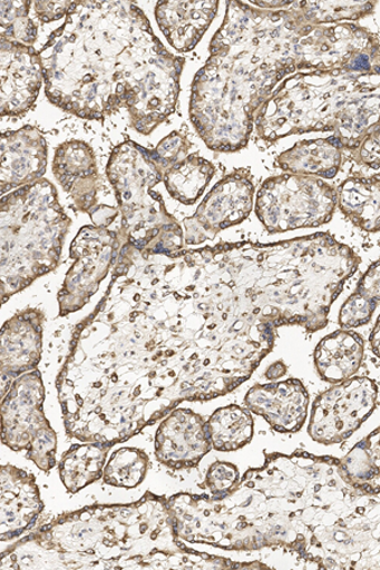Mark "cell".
Segmentation results:
<instances>
[{
  "label": "cell",
  "instance_id": "5",
  "mask_svg": "<svg viewBox=\"0 0 380 570\" xmlns=\"http://www.w3.org/2000/svg\"><path fill=\"white\" fill-rule=\"evenodd\" d=\"M107 176L123 216V242L144 254L182 250L183 229L166 210L159 193L154 191L164 176L154 151L133 141L120 144L110 155Z\"/></svg>",
  "mask_w": 380,
  "mask_h": 570
},
{
  "label": "cell",
  "instance_id": "27",
  "mask_svg": "<svg viewBox=\"0 0 380 570\" xmlns=\"http://www.w3.org/2000/svg\"><path fill=\"white\" fill-rule=\"evenodd\" d=\"M32 2H0V27L13 40L33 46L39 26L31 18Z\"/></svg>",
  "mask_w": 380,
  "mask_h": 570
},
{
  "label": "cell",
  "instance_id": "12",
  "mask_svg": "<svg viewBox=\"0 0 380 570\" xmlns=\"http://www.w3.org/2000/svg\"><path fill=\"white\" fill-rule=\"evenodd\" d=\"M43 85L39 51L0 33V116H22L36 104Z\"/></svg>",
  "mask_w": 380,
  "mask_h": 570
},
{
  "label": "cell",
  "instance_id": "28",
  "mask_svg": "<svg viewBox=\"0 0 380 570\" xmlns=\"http://www.w3.org/2000/svg\"><path fill=\"white\" fill-rule=\"evenodd\" d=\"M238 482V472L235 465L216 463L210 469L207 483L216 500L225 499L234 491Z\"/></svg>",
  "mask_w": 380,
  "mask_h": 570
},
{
  "label": "cell",
  "instance_id": "29",
  "mask_svg": "<svg viewBox=\"0 0 380 570\" xmlns=\"http://www.w3.org/2000/svg\"><path fill=\"white\" fill-rule=\"evenodd\" d=\"M189 142L179 135H170L163 140L154 150L155 158L159 163L160 168L165 173L173 167L174 164L187 158Z\"/></svg>",
  "mask_w": 380,
  "mask_h": 570
},
{
  "label": "cell",
  "instance_id": "17",
  "mask_svg": "<svg viewBox=\"0 0 380 570\" xmlns=\"http://www.w3.org/2000/svg\"><path fill=\"white\" fill-rule=\"evenodd\" d=\"M310 395L299 380L259 384L250 390L245 404L280 432H296L308 417Z\"/></svg>",
  "mask_w": 380,
  "mask_h": 570
},
{
  "label": "cell",
  "instance_id": "31",
  "mask_svg": "<svg viewBox=\"0 0 380 570\" xmlns=\"http://www.w3.org/2000/svg\"><path fill=\"white\" fill-rule=\"evenodd\" d=\"M357 161L368 165L373 169H379V132L370 134L364 137L358 147Z\"/></svg>",
  "mask_w": 380,
  "mask_h": 570
},
{
  "label": "cell",
  "instance_id": "22",
  "mask_svg": "<svg viewBox=\"0 0 380 570\" xmlns=\"http://www.w3.org/2000/svg\"><path fill=\"white\" fill-rule=\"evenodd\" d=\"M213 176L215 168L211 163L199 156L188 155L166 170L163 180L173 198L185 206H192L205 191Z\"/></svg>",
  "mask_w": 380,
  "mask_h": 570
},
{
  "label": "cell",
  "instance_id": "8",
  "mask_svg": "<svg viewBox=\"0 0 380 570\" xmlns=\"http://www.w3.org/2000/svg\"><path fill=\"white\" fill-rule=\"evenodd\" d=\"M123 246L119 234L108 227L85 226L70 246L71 268L58 294L59 316L67 317L86 307L113 272Z\"/></svg>",
  "mask_w": 380,
  "mask_h": 570
},
{
  "label": "cell",
  "instance_id": "18",
  "mask_svg": "<svg viewBox=\"0 0 380 570\" xmlns=\"http://www.w3.org/2000/svg\"><path fill=\"white\" fill-rule=\"evenodd\" d=\"M364 361V340L340 330L321 340L314 351V365L321 380L339 384L352 379Z\"/></svg>",
  "mask_w": 380,
  "mask_h": 570
},
{
  "label": "cell",
  "instance_id": "7",
  "mask_svg": "<svg viewBox=\"0 0 380 570\" xmlns=\"http://www.w3.org/2000/svg\"><path fill=\"white\" fill-rule=\"evenodd\" d=\"M337 205V190L328 183L284 174L263 184L256 198L255 213L269 234H281L328 224Z\"/></svg>",
  "mask_w": 380,
  "mask_h": 570
},
{
  "label": "cell",
  "instance_id": "3",
  "mask_svg": "<svg viewBox=\"0 0 380 570\" xmlns=\"http://www.w3.org/2000/svg\"><path fill=\"white\" fill-rule=\"evenodd\" d=\"M146 494L131 504L65 512L0 554V569L147 568L159 550L163 512Z\"/></svg>",
  "mask_w": 380,
  "mask_h": 570
},
{
  "label": "cell",
  "instance_id": "23",
  "mask_svg": "<svg viewBox=\"0 0 380 570\" xmlns=\"http://www.w3.org/2000/svg\"><path fill=\"white\" fill-rule=\"evenodd\" d=\"M212 448L233 452L252 441L254 419L249 410L227 406L217 410L206 422Z\"/></svg>",
  "mask_w": 380,
  "mask_h": 570
},
{
  "label": "cell",
  "instance_id": "1",
  "mask_svg": "<svg viewBox=\"0 0 380 570\" xmlns=\"http://www.w3.org/2000/svg\"><path fill=\"white\" fill-rule=\"evenodd\" d=\"M113 271L64 371L129 438L182 401L237 389L291 325L286 282L261 244L144 254L124 243Z\"/></svg>",
  "mask_w": 380,
  "mask_h": 570
},
{
  "label": "cell",
  "instance_id": "21",
  "mask_svg": "<svg viewBox=\"0 0 380 570\" xmlns=\"http://www.w3.org/2000/svg\"><path fill=\"white\" fill-rule=\"evenodd\" d=\"M337 195L342 214L352 223L369 233L379 232V176L348 179Z\"/></svg>",
  "mask_w": 380,
  "mask_h": 570
},
{
  "label": "cell",
  "instance_id": "4",
  "mask_svg": "<svg viewBox=\"0 0 380 570\" xmlns=\"http://www.w3.org/2000/svg\"><path fill=\"white\" fill-rule=\"evenodd\" d=\"M70 226L48 179L0 197V308L58 268Z\"/></svg>",
  "mask_w": 380,
  "mask_h": 570
},
{
  "label": "cell",
  "instance_id": "15",
  "mask_svg": "<svg viewBox=\"0 0 380 570\" xmlns=\"http://www.w3.org/2000/svg\"><path fill=\"white\" fill-rule=\"evenodd\" d=\"M43 511L35 476L13 465L0 464V541H11L31 530Z\"/></svg>",
  "mask_w": 380,
  "mask_h": 570
},
{
  "label": "cell",
  "instance_id": "2",
  "mask_svg": "<svg viewBox=\"0 0 380 570\" xmlns=\"http://www.w3.org/2000/svg\"><path fill=\"white\" fill-rule=\"evenodd\" d=\"M165 52L135 4L74 2L39 51L45 94L86 119L126 107L136 130L148 135L164 119Z\"/></svg>",
  "mask_w": 380,
  "mask_h": 570
},
{
  "label": "cell",
  "instance_id": "20",
  "mask_svg": "<svg viewBox=\"0 0 380 570\" xmlns=\"http://www.w3.org/2000/svg\"><path fill=\"white\" fill-rule=\"evenodd\" d=\"M113 445L85 443L71 446L61 458L59 474L69 493H78L101 478Z\"/></svg>",
  "mask_w": 380,
  "mask_h": 570
},
{
  "label": "cell",
  "instance_id": "26",
  "mask_svg": "<svg viewBox=\"0 0 380 570\" xmlns=\"http://www.w3.org/2000/svg\"><path fill=\"white\" fill-rule=\"evenodd\" d=\"M147 465L148 458L143 450L135 448L119 449L109 458L101 478L109 485L131 490L144 482Z\"/></svg>",
  "mask_w": 380,
  "mask_h": 570
},
{
  "label": "cell",
  "instance_id": "6",
  "mask_svg": "<svg viewBox=\"0 0 380 570\" xmlns=\"http://www.w3.org/2000/svg\"><path fill=\"white\" fill-rule=\"evenodd\" d=\"M45 387L39 370L18 379L0 401V441L13 452L26 450L37 468L57 465L58 436L43 412Z\"/></svg>",
  "mask_w": 380,
  "mask_h": 570
},
{
  "label": "cell",
  "instance_id": "19",
  "mask_svg": "<svg viewBox=\"0 0 380 570\" xmlns=\"http://www.w3.org/2000/svg\"><path fill=\"white\" fill-rule=\"evenodd\" d=\"M342 150L344 147L338 136L327 140L303 141L283 153L277 165L296 176L332 179L340 170Z\"/></svg>",
  "mask_w": 380,
  "mask_h": 570
},
{
  "label": "cell",
  "instance_id": "30",
  "mask_svg": "<svg viewBox=\"0 0 380 570\" xmlns=\"http://www.w3.org/2000/svg\"><path fill=\"white\" fill-rule=\"evenodd\" d=\"M74 2H32V8L41 23H51L62 20L72 8Z\"/></svg>",
  "mask_w": 380,
  "mask_h": 570
},
{
  "label": "cell",
  "instance_id": "33",
  "mask_svg": "<svg viewBox=\"0 0 380 570\" xmlns=\"http://www.w3.org/2000/svg\"><path fill=\"white\" fill-rule=\"evenodd\" d=\"M370 342H372L374 354L379 356V320L377 321V326L373 331L372 337H370Z\"/></svg>",
  "mask_w": 380,
  "mask_h": 570
},
{
  "label": "cell",
  "instance_id": "10",
  "mask_svg": "<svg viewBox=\"0 0 380 570\" xmlns=\"http://www.w3.org/2000/svg\"><path fill=\"white\" fill-rule=\"evenodd\" d=\"M254 207V184L245 171L230 174L213 188L197 209L184 220L185 243L198 245L211 240L222 229L238 225Z\"/></svg>",
  "mask_w": 380,
  "mask_h": 570
},
{
  "label": "cell",
  "instance_id": "14",
  "mask_svg": "<svg viewBox=\"0 0 380 570\" xmlns=\"http://www.w3.org/2000/svg\"><path fill=\"white\" fill-rule=\"evenodd\" d=\"M48 144L37 128L0 134V197L43 178Z\"/></svg>",
  "mask_w": 380,
  "mask_h": 570
},
{
  "label": "cell",
  "instance_id": "32",
  "mask_svg": "<svg viewBox=\"0 0 380 570\" xmlns=\"http://www.w3.org/2000/svg\"><path fill=\"white\" fill-rule=\"evenodd\" d=\"M285 365L282 362H277L271 367H269L267 372L265 373V376L267 380L274 381L281 379V376L285 374Z\"/></svg>",
  "mask_w": 380,
  "mask_h": 570
},
{
  "label": "cell",
  "instance_id": "9",
  "mask_svg": "<svg viewBox=\"0 0 380 570\" xmlns=\"http://www.w3.org/2000/svg\"><path fill=\"white\" fill-rule=\"evenodd\" d=\"M378 402V384L364 376L341 382L314 401L309 432L324 445L348 439L372 415Z\"/></svg>",
  "mask_w": 380,
  "mask_h": 570
},
{
  "label": "cell",
  "instance_id": "13",
  "mask_svg": "<svg viewBox=\"0 0 380 570\" xmlns=\"http://www.w3.org/2000/svg\"><path fill=\"white\" fill-rule=\"evenodd\" d=\"M45 315L25 308L0 328V401L20 376L41 363Z\"/></svg>",
  "mask_w": 380,
  "mask_h": 570
},
{
  "label": "cell",
  "instance_id": "16",
  "mask_svg": "<svg viewBox=\"0 0 380 570\" xmlns=\"http://www.w3.org/2000/svg\"><path fill=\"white\" fill-rule=\"evenodd\" d=\"M211 448L205 420L191 410L172 411L156 432V456L170 468L196 466Z\"/></svg>",
  "mask_w": 380,
  "mask_h": 570
},
{
  "label": "cell",
  "instance_id": "24",
  "mask_svg": "<svg viewBox=\"0 0 380 570\" xmlns=\"http://www.w3.org/2000/svg\"><path fill=\"white\" fill-rule=\"evenodd\" d=\"M379 305V262L370 266L358 288L340 311V325L352 328L368 324Z\"/></svg>",
  "mask_w": 380,
  "mask_h": 570
},
{
  "label": "cell",
  "instance_id": "25",
  "mask_svg": "<svg viewBox=\"0 0 380 570\" xmlns=\"http://www.w3.org/2000/svg\"><path fill=\"white\" fill-rule=\"evenodd\" d=\"M379 430L373 432L367 440L352 450L348 455L344 465H340V471L344 478L355 487L367 492L376 493L377 491L370 485H379Z\"/></svg>",
  "mask_w": 380,
  "mask_h": 570
},
{
  "label": "cell",
  "instance_id": "11",
  "mask_svg": "<svg viewBox=\"0 0 380 570\" xmlns=\"http://www.w3.org/2000/svg\"><path fill=\"white\" fill-rule=\"evenodd\" d=\"M52 173L74 205L90 216L96 226L108 227L117 217V210L98 205L100 178L95 153L79 140L61 144L55 151Z\"/></svg>",
  "mask_w": 380,
  "mask_h": 570
}]
</instances>
